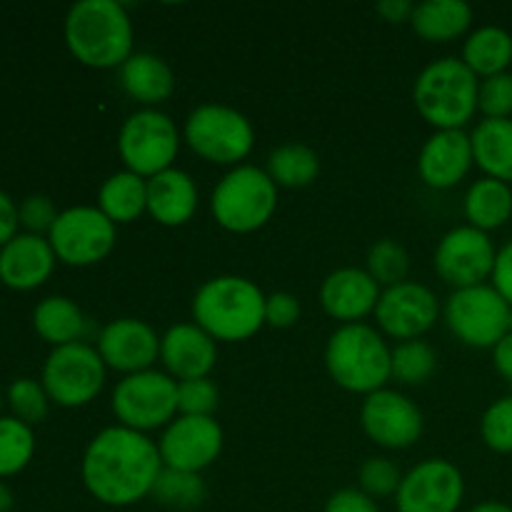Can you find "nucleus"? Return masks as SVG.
I'll return each instance as SVG.
<instances>
[{
    "instance_id": "f257e3e1",
    "label": "nucleus",
    "mask_w": 512,
    "mask_h": 512,
    "mask_svg": "<svg viewBox=\"0 0 512 512\" xmlns=\"http://www.w3.org/2000/svg\"><path fill=\"white\" fill-rule=\"evenodd\" d=\"M163 468L158 445L148 435L113 425L100 430L88 443L80 475L98 503L128 508L153 495L155 480Z\"/></svg>"
},
{
    "instance_id": "f03ea898",
    "label": "nucleus",
    "mask_w": 512,
    "mask_h": 512,
    "mask_svg": "<svg viewBox=\"0 0 512 512\" xmlns=\"http://www.w3.org/2000/svg\"><path fill=\"white\" fill-rule=\"evenodd\" d=\"M65 43L88 68H118L133 55V23L115 0H78L65 18Z\"/></svg>"
},
{
    "instance_id": "7ed1b4c3",
    "label": "nucleus",
    "mask_w": 512,
    "mask_h": 512,
    "mask_svg": "<svg viewBox=\"0 0 512 512\" xmlns=\"http://www.w3.org/2000/svg\"><path fill=\"white\" fill-rule=\"evenodd\" d=\"M265 298L253 280L218 275L195 293L193 320L215 343H240L265 325Z\"/></svg>"
},
{
    "instance_id": "20e7f679",
    "label": "nucleus",
    "mask_w": 512,
    "mask_h": 512,
    "mask_svg": "<svg viewBox=\"0 0 512 512\" xmlns=\"http://www.w3.org/2000/svg\"><path fill=\"white\" fill-rule=\"evenodd\" d=\"M325 368L338 388L368 398L393 378V350L370 325H340L325 348Z\"/></svg>"
},
{
    "instance_id": "39448f33",
    "label": "nucleus",
    "mask_w": 512,
    "mask_h": 512,
    "mask_svg": "<svg viewBox=\"0 0 512 512\" xmlns=\"http://www.w3.org/2000/svg\"><path fill=\"white\" fill-rule=\"evenodd\" d=\"M478 90V75L463 58H440L420 70L413 100L435 130H463L478 113Z\"/></svg>"
},
{
    "instance_id": "423d86ee",
    "label": "nucleus",
    "mask_w": 512,
    "mask_h": 512,
    "mask_svg": "<svg viewBox=\"0 0 512 512\" xmlns=\"http://www.w3.org/2000/svg\"><path fill=\"white\" fill-rule=\"evenodd\" d=\"M278 208V185L255 165H238L215 185L210 210L215 223L228 233H255Z\"/></svg>"
},
{
    "instance_id": "0eeeda50",
    "label": "nucleus",
    "mask_w": 512,
    "mask_h": 512,
    "mask_svg": "<svg viewBox=\"0 0 512 512\" xmlns=\"http://www.w3.org/2000/svg\"><path fill=\"white\" fill-rule=\"evenodd\" d=\"M185 143L195 155L215 165H235L253 150L255 133L250 120L228 105L208 103L195 108L185 120Z\"/></svg>"
},
{
    "instance_id": "6e6552de",
    "label": "nucleus",
    "mask_w": 512,
    "mask_h": 512,
    "mask_svg": "<svg viewBox=\"0 0 512 512\" xmlns=\"http://www.w3.org/2000/svg\"><path fill=\"white\" fill-rule=\"evenodd\" d=\"M178 125L163 110L143 108L130 115L118 135V153L125 170L150 180L173 168L178 158Z\"/></svg>"
},
{
    "instance_id": "1a4fd4ad",
    "label": "nucleus",
    "mask_w": 512,
    "mask_h": 512,
    "mask_svg": "<svg viewBox=\"0 0 512 512\" xmlns=\"http://www.w3.org/2000/svg\"><path fill=\"white\" fill-rule=\"evenodd\" d=\"M110 405L123 428L138 433L168 428L178 415V380L160 370L125 375L115 385Z\"/></svg>"
},
{
    "instance_id": "9d476101",
    "label": "nucleus",
    "mask_w": 512,
    "mask_h": 512,
    "mask_svg": "<svg viewBox=\"0 0 512 512\" xmlns=\"http://www.w3.org/2000/svg\"><path fill=\"white\" fill-rule=\"evenodd\" d=\"M105 368L98 348L88 343H70L53 348L43 365L45 393L60 408H83L93 403L105 388Z\"/></svg>"
},
{
    "instance_id": "9b49d317",
    "label": "nucleus",
    "mask_w": 512,
    "mask_h": 512,
    "mask_svg": "<svg viewBox=\"0 0 512 512\" xmlns=\"http://www.w3.org/2000/svg\"><path fill=\"white\" fill-rule=\"evenodd\" d=\"M512 308L493 285L453 290L445 303V323L470 348H495L510 333Z\"/></svg>"
},
{
    "instance_id": "f8f14e48",
    "label": "nucleus",
    "mask_w": 512,
    "mask_h": 512,
    "mask_svg": "<svg viewBox=\"0 0 512 512\" xmlns=\"http://www.w3.org/2000/svg\"><path fill=\"white\" fill-rule=\"evenodd\" d=\"M48 240L55 258L85 268L108 258L115 248V223L105 218L98 205H75L58 215Z\"/></svg>"
},
{
    "instance_id": "ddd939ff",
    "label": "nucleus",
    "mask_w": 512,
    "mask_h": 512,
    "mask_svg": "<svg viewBox=\"0 0 512 512\" xmlns=\"http://www.w3.org/2000/svg\"><path fill=\"white\" fill-rule=\"evenodd\" d=\"M495 258L498 250L488 233L473 225H458L438 243L435 273L455 290L473 288V285H485V280L493 275Z\"/></svg>"
},
{
    "instance_id": "4468645a",
    "label": "nucleus",
    "mask_w": 512,
    "mask_h": 512,
    "mask_svg": "<svg viewBox=\"0 0 512 512\" xmlns=\"http://www.w3.org/2000/svg\"><path fill=\"white\" fill-rule=\"evenodd\" d=\"M463 495V473L448 460L430 458L403 475L395 505L398 512H458Z\"/></svg>"
},
{
    "instance_id": "2eb2a0df",
    "label": "nucleus",
    "mask_w": 512,
    "mask_h": 512,
    "mask_svg": "<svg viewBox=\"0 0 512 512\" xmlns=\"http://www.w3.org/2000/svg\"><path fill=\"white\" fill-rule=\"evenodd\" d=\"M158 450L165 468L200 475L223 450V428L213 418L178 415L160 435Z\"/></svg>"
},
{
    "instance_id": "dca6fc26",
    "label": "nucleus",
    "mask_w": 512,
    "mask_h": 512,
    "mask_svg": "<svg viewBox=\"0 0 512 512\" xmlns=\"http://www.w3.org/2000/svg\"><path fill=\"white\" fill-rule=\"evenodd\" d=\"M440 303L433 290L415 280L385 288L380 293L375 318L378 328L395 340H420L438 323Z\"/></svg>"
},
{
    "instance_id": "f3484780",
    "label": "nucleus",
    "mask_w": 512,
    "mask_h": 512,
    "mask_svg": "<svg viewBox=\"0 0 512 512\" xmlns=\"http://www.w3.org/2000/svg\"><path fill=\"white\" fill-rule=\"evenodd\" d=\"M360 425L380 448L405 450L423 435V413L408 395L383 388L365 398L360 408Z\"/></svg>"
},
{
    "instance_id": "a211bd4d",
    "label": "nucleus",
    "mask_w": 512,
    "mask_h": 512,
    "mask_svg": "<svg viewBox=\"0 0 512 512\" xmlns=\"http://www.w3.org/2000/svg\"><path fill=\"white\" fill-rule=\"evenodd\" d=\"M98 353L105 368L115 373H143L153 370V363L160 358V338L145 320L118 318L100 330Z\"/></svg>"
},
{
    "instance_id": "6ab92c4d",
    "label": "nucleus",
    "mask_w": 512,
    "mask_h": 512,
    "mask_svg": "<svg viewBox=\"0 0 512 512\" xmlns=\"http://www.w3.org/2000/svg\"><path fill=\"white\" fill-rule=\"evenodd\" d=\"M473 163V140L465 130H435L420 150L418 173L430 188L450 190L468 175Z\"/></svg>"
},
{
    "instance_id": "aec40b11",
    "label": "nucleus",
    "mask_w": 512,
    "mask_h": 512,
    "mask_svg": "<svg viewBox=\"0 0 512 512\" xmlns=\"http://www.w3.org/2000/svg\"><path fill=\"white\" fill-rule=\"evenodd\" d=\"M160 360L170 378H208L218 363V343L195 323H178L160 338Z\"/></svg>"
},
{
    "instance_id": "412c9836",
    "label": "nucleus",
    "mask_w": 512,
    "mask_h": 512,
    "mask_svg": "<svg viewBox=\"0 0 512 512\" xmlns=\"http://www.w3.org/2000/svg\"><path fill=\"white\" fill-rule=\"evenodd\" d=\"M380 300V285L368 270L340 268L330 273L320 285V303L330 318L343 325L360 323L365 315L375 313Z\"/></svg>"
},
{
    "instance_id": "4be33fe9",
    "label": "nucleus",
    "mask_w": 512,
    "mask_h": 512,
    "mask_svg": "<svg viewBox=\"0 0 512 512\" xmlns=\"http://www.w3.org/2000/svg\"><path fill=\"white\" fill-rule=\"evenodd\" d=\"M55 260L48 238L18 233L0 248V280L13 290L40 288L53 273Z\"/></svg>"
},
{
    "instance_id": "5701e85b",
    "label": "nucleus",
    "mask_w": 512,
    "mask_h": 512,
    "mask_svg": "<svg viewBox=\"0 0 512 512\" xmlns=\"http://www.w3.org/2000/svg\"><path fill=\"white\" fill-rule=\"evenodd\" d=\"M198 210V185L185 170L170 168L148 180V213L165 228H180Z\"/></svg>"
},
{
    "instance_id": "b1692460",
    "label": "nucleus",
    "mask_w": 512,
    "mask_h": 512,
    "mask_svg": "<svg viewBox=\"0 0 512 512\" xmlns=\"http://www.w3.org/2000/svg\"><path fill=\"white\" fill-rule=\"evenodd\" d=\"M120 85L143 105H160L173 95L175 75L170 65L155 53H133L120 65Z\"/></svg>"
},
{
    "instance_id": "393cba45",
    "label": "nucleus",
    "mask_w": 512,
    "mask_h": 512,
    "mask_svg": "<svg viewBox=\"0 0 512 512\" xmlns=\"http://www.w3.org/2000/svg\"><path fill=\"white\" fill-rule=\"evenodd\" d=\"M473 158L485 178L512 185V118H483L470 133Z\"/></svg>"
},
{
    "instance_id": "a878e982",
    "label": "nucleus",
    "mask_w": 512,
    "mask_h": 512,
    "mask_svg": "<svg viewBox=\"0 0 512 512\" xmlns=\"http://www.w3.org/2000/svg\"><path fill=\"white\" fill-rule=\"evenodd\" d=\"M473 23V8L463 0H425L415 5L410 18L415 33L428 43H448L460 38Z\"/></svg>"
},
{
    "instance_id": "bb28decb",
    "label": "nucleus",
    "mask_w": 512,
    "mask_h": 512,
    "mask_svg": "<svg viewBox=\"0 0 512 512\" xmlns=\"http://www.w3.org/2000/svg\"><path fill=\"white\" fill-rule=\"evenodd\" d=\"M33 325L35 333L45 340V343L55 345H70L80 343L85 335L88 320H85L83 310L63 295H50V298L40 300L33 310Z\"/></svg>"
},
{
    "instance_id": "cd10ccee",
    "label": "nucleus",
    "mask_w": 512,
    "mask_h": 512,
    "mask_svg": "<svg viewBox=\"0 0 512 512\" xmlns=\"http://www.w3.org/2000/svg\"><path fill=\"white\" fill-rule=\"evenodd\" d=\"M98 208L115 225L133 223L148 210V180L130 170L110 175L98 193Z\"/></svg>"
},
{
    "instance_id": "c85d7f7f",
    "label": "nucleus",
    "mask_w": 512,
    "mask_h": 512,
    "mask_svg": "<svg viewBox=\"0 0 512 512\" xmlns=\"http://www.w3.org/2000/svg\"><path fill=\"white\" fill-rule=\"evenodd\" d=\"M465 218L468 225L490 233L503 228L512 218V188L503 180L480 178L465 193Z\"/></svg>"
},
{
    "instance_id": "c756f323",
    "label": "nucleus",
    "mask_w": 512,
    "mask_h": 512,
    "mask_svg": "<svg viewBox=\"0 0 512 512\" xmlns=\"http://www.w3.org/2000/svg\"><path fill=\"white\" fill-rule=\"evenodd\" d=\"M463 63L483 80L508 73L512 63V35L500 25H483L473 30L463 45Z\"/></svg>"
},
{
    "instance_id": "7c9ffc66",
    "label": "nucleus",
    "mask_w": 512,
    "mask_h": 512,
    "mask_svg": "<svg viewBox=\"0 0 512 512\" xmlns=\"http://www.w3.org/2000/svg\"><path fill=\"white\" fill-rule=\"evenodd\" d=\"M318 173V153L303 143L280 145L268 158V175L278 188H308Z\"/></svg>"
},
{
    "instance_id": "2f4dec72",
    "label": "nucleus",
    "mask_w": 512,
    "mask_h": 512,
    "mask_svg": "<svg viewBox=\"0 0 512 512\" xmlns=\"http://www.w3.org/2000/svg\"><path fill=\"white\" fill-rule=\"evenodd\" d=\"M35 435L18 418H0V478L20 473L33 460Z\"/></svg>"
},
{
    "instance_id": "473e14b6",
    "label": "nucleus",
    "mask_w": 512,
    "mask_h": 512,
    "mask_svg": "<svg viewBox=\"0 0 512 512\" xmlns=\"http://www.w3.org/2000/svg\"><path fill=\"white\" fill-rule=\"evenodd\" d=\"M153 498L173 510H193L205 500V485L200 475L163 468L153 488Z\"/></svg>"
},
{
    "instance_id": "72a5a7b5",
    "label": "nucleus",
    "mask_w": 512,
    "mask_h": 512,
    "mask_svg": "<svg viewBox=\"0 0 512 512\" xmlns=\"http://www.w3.org/2000/svg\"><path fill=\"white\" fill-rule=\"evenodd\" d=\"M438 355L425 340H405L393 350V378L403 385H423L433 378Z\"/></svg>"
},
{
    "instance_id": "f704fd0d",
    "label": "nucleus",
    "mask_w": 512,
    "mask_h": 512,
    "mask_svg": "<svg viewBox=\"0 0 512 512\" xmlns=\"http://www.w3.org/2000/svg\"><path fill=\"white\" fill-rule=\"evenodd\" d=\"M410 270V258L408 250L398 243V240H378V243L370 248L368 253V273L373 275V280L385 288H393V285L405 283L408 280Z\"/></svg>"
},
{
    "instance_id": "c9c22d12",
    "label": "nucleus",
    "mask_w": 512,
    "mask_h": 512,
    "mask_svg": "<svg viewBox=\"0 0 512 512\" xmlns=\"http://www.w3.org/2000/svg\"><path fill=\"white\" fill-rule=\"evenodd\" d=\"M48 393H45L43 383L33 378H18L10 383L8 388V405L13 410V418L23 420L25 425L43 423L48 415Z\"/></svg>"
},
{
    "instance_id": "e433bc0d",
    "label": "nucleus",
    "mask_w": 512,
    "mask_h": 512,
    "mask_svg": "<svg viewBox=\"0 0 512 512\" xmlns=\"http://www.w3.org/2000/svg\"><path fill=\"white\" fill-rule=\"evenodd\" d=\"M480 435L495 453H512V395L495 400L480 420Z\"/></svg>"
},
{
    "instance_id": "4c0bfd02",
    "label": "nucleus",
    "mask_w": 512,
    "mask_h": 512,
    "mask_svg": "<svg viewBox=\"0 0 512 512\" xmlns=\"http://www.w3.org/2000/svg\"><path fill=\"white\" fill-rule=\"evenodd\" d=\"M220 405L218 388L213 380H183L178 383V413L180 415H198V418H213Z\"/></svg>"
},
{
    "instance_id": "58836bf2",
    "label": "nucleus",
    "mask_w": 512,
    "mask_h": 512,
    "mask_svg": "<svg viewBox=\"0 0 512 512\" xmlns=\"http://www.w3.org/2000/svg\"><path fill=\"white\" fill-rule=\"evenodd\" d=\"M400 483H403V475H400L398 465L388 458H370L360 468V490L373 500L395 495Z\"/></svg>"
},
{
    "instance_id": "ea45409f",
    "label": "nucleus",
    "mask_w": 512,
    "mask_h": 512,
    "mask_svg": "<svg viewBox=\"0 0 512 512\" xmlns=\"http://www.w3.org/2000/svg\"><path fill=\"white\" fill-rule=\"evenodd\" d=\"M478 110L485 118H512V73L480 80Z\"/></svg>"
},
{
    "instance_id": "a19ab883",
    "label": "nucleus",
    "mask_w": 512,
    "mask_h": 512,
    "mask_svg": "<svg viewBox=\"0 0 512 512\" xmlns=\"http://www.w3.org/2000/svg\"><path fill=\"white\" fill-rule=\"evenodd\" d=\"M58 215L60 213L55 210L53 200L45 198V195H30V198H25L23 203L18 205L20 225L33 235L50 233V228L55 225Z\"/></svg>"
},
{
    "instance_id": "79ce46f5",
    "label": "nucleus",
    "mask_w": 512,
    "mask_h": 512,
    "mask_svg": "<svg viewBox=\"0 0 512 512\" xmlns=\"http://www.w3.org/2000/svg\"><path fill=\"white\" fill-rule=\"evenodd\" d=\"M298 318H300V303L295 295L273 293L265 298V325L283 330L298 323Z\"/></svg>"
},
{
    "instance_id": "37998d69",
    "label": "nucleus",
    "mask_w": 512,
    "mask_h": 512,
    "mask_svg": "<svg viewBox=\"0 0 512 512\" xmlns=\"http://www.w3.org/2000/svg\"><path fill=\"white\" fill-rule=\"evenodd\" d=\"M325 512H380L378 503L358 488H345L330 495Z\"/></svg>"
},
{
    "instance_id": "c03bdc74",
    "label": "nucleus",
    "mask_w": 512,
    "mask_h": 512,
    "mask_svg": "<svg viewBox=\"0 0 512 512\" xmlns=\"http://www.w3.org/2000/svg\"><path fill=\"white\" fill-rule=\"evenodd\" d=\"M490 280H493V288L503 295L505 303L512 308V240H508V243L498 250V258H495V268Z\"/></svg>"
},
{
    "instance_id": "a18cd8bd",
    "label": "nucleus",
    "mask_w": 512,
    "mask_h": 512,
    "mask_svg": "<svg viewBox=\"0 0 512 512\" xmlns=\"http://www.w3.org/2000/svg\"><path fill=\"white\" fill-rule=\"evenodd\" d=\"M18 225V205L13 203V198L8 193L0 190V248L18 235Z\"/></svg>"
},
{
    "instance_id": "49530a36",
    "label": "nucleus",
    "mask_w": 512,
    "mask_h": 512,
    "mask_svg": "<svg viewBox=\"0 0 512 512\" xmlns=\"http://www.w3.org/2000/svg\"><path fill=\"white\" fill-rule=\"evenodd\" d=\"M375 10L388 23H410L415 13V3H410V0H383V3L375 5Z\"/></svg>"
},
{
    "instance_id": "de8ad7c7",
    "label": "nucleus",
    "mask_w": 512,
    "mask_h": 512,
    "mask_svg": "<svg viewBox=\"0 0 512 512\" xmlns=\"http://www.w3.org/2000/svg\"><path fill=\"white\" fill-rule=\"evenodd\" d=\"M493 363L495 370H498L508 383H512V333L505 335V338L493 348Z\"/></svg>"
},
{
    "instance_id": "09e8293b",
    "label": "nucleus",
    "mask_w": 512,
    "mask_h": 512,
    "mask_svg": "<svg viewBox=\"0 0 512 512\" xmlns=\"http://www.w3.org/2000/svg\"><path fill=\"white\" fill-rule=\"evenodd\" d=\"M470 512H512V508L505 503H498V500H485V503H478Z\"/></svg>"
},
{
    "instance_id": "8fccbe9b",
    "label": "nucleus",
    "mask_w": 512,
    "mask_h": 512,
    "mask_svg": "<svg viewBox=\"0 0 512 512\" xmlns=\"http://www.w3.org/2000/svg\"><path fill=\"white\" fill-rule=\"evenodd\" d=\"M15 505V498H13V490L8 488L5 483H0V512H10Z\"/></svg>"
},
{
    "instance_id": "3c124183",
    "label": "nucleus",
    "mask_w": 512,
    "mask_h": 512,
    "mask_svg": "<svg viewBox=\"0 0 512 512\" xmlns=\"http://www.w3.org/2000/svg\"><path fill=\"white\" fill-rule=\"evenodd\" d=\"M0 410H3V395H0ZM0 418H3V415H0Z\"/></svg>"
},
{
    "instance_id": "603ef678",
    "label": "nucleus",
    "mask_w": 512,
    "mask_h": 512,
    "mask_svg": "<svg viewBox=\"0 0 512 512\" xmlns=\"http://www.w3.org/2000/svg\"><path fill=\"white\" fill-rule=\"evenodd\" d=\"M510 333H512V315H510Z\"/></svg>"
}]
</instances>
